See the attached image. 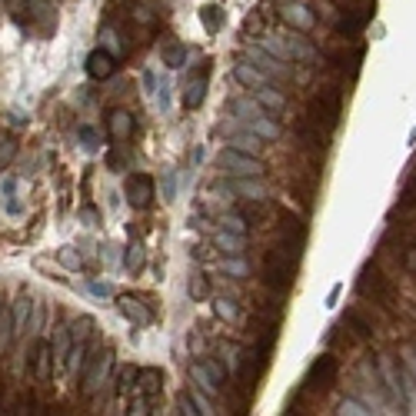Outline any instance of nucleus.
I'll return each instance as SVG.
<instances>
[{
	"label": "nucleus",
	"instance_id": "nucleus-42",
	"mask_svg": "<svg viewBox=\"0 0 416 416\" xmlns=\"http://www.w3.org/2000/svg\"><path fill=\"white\" fill-rule=\"evenodd\" d=\"M223 270H227L230 277H247V273H250V266L243 264V260H227V264H223Z\"/></svg>",
	"mask_w": 416,
	"mask_h": 416
},
{
	"label": "nucleus",
	"instance_id": "nucleus-24",
	"mask_svg": "<svg viewBox=\"0 0 416 416\" xmlns=\"http://www.w3.org/2000/svg\"><path fill=\"white\" fill-rule=\"evenodd\" d=\"M214 313L223 320V323H240V306L233 300H227V297H220V300H214Z\"/></svg>",
	"mask_w": 416,
	"mask_h": 416
},
{
	"label": "nucleus",
	"instance_id": "nucleus-26",
	"mask_svg": "<svg viewBox=\"0 0 416 416\" xmlns=\"http://www.w3.org/2000/svg\"><path fill=\"white\" fill-rule=\"evenodd\" d=\"M187 44H174V40H170V44H164V63L167 67H183V63H187Z\"/></svg>",
	"mask_w": 416,
	"mask_h": 416
},
{
	"label": "nucleus",
	"instance_id": "nucleus-49",
	"mask_svg": "<svg viewBox=\"0 0 416 416\" xmlns=\"http://www.w3.org/2000/svg\"><path fill=\"white\" fill-rule=\"evenodd\" d=\"M90 290L97 293V297H107V293H110V287H107V283H93V287H90Z\"/></svg>",
	"mask_w": 416,
	"mask_h": 416
},
{
	"label": "nucleus",
	"instance_id": "nucleus-36",
	"mask_svg": "<svg viewBox=\"0 0 416 416\" xmlns=\"http://www.w3.org/2000/svg\"><path fill=\"white\" fill-rule=\"evenodd\" d=\"M220 223H223V230H227V233H237V237H247V230H250V223H247V220H243L240 214H227L223 220H220Z\"/></svg>",
	"mask_w": 416,
	"mask_h": 416
},
{
	"label": "nucleus",
	"instance_id": "nucleus-34",
	"mask_svg": "<svg viewBox=\"0 0 416 416\" xmlns=\"http://www.w3.org/2000/svg\"><path fill=\"white\" fill-rule=\"evenodd\" d=\"M200 20H203L207 30H220V27H223V11H220L216 4H207V7L200 11Z\"/></svg>",
	"mask_w": 416,
	"mask_h": 416
},
{
	"label": "nucleus",
	"instance_id": "nucleus-48",
	"mask_svg": "<svg viewBox=\"0 0 416 416\" xmlns=\"http://www.w3.org/2000/svg\"><path fill=\"white\" fill-rule=\"evenodd\" d=\"M180 413H187V416L197 413V410H193V403H190V396H180Z\"/></svg>",
	"mask_w": 416,
	"mask_h": 416
},
{
	"label": "nucleus",
	"instance_id": "nucleus-7",
	"mask_svg": "<svg viewBox=\"0 0 416 416\" xmlns=\"http://www.w3.org/2000/svg\"><path fill=\"white\" fill-rule=\"evenodd\" d=\"M126 203L134 207V210H147L153 203V193H157V183H153L150 174H134V177H126Z\"/></svg>",
	"mask_w": 416,
	"mask_h": 416
},
{
	"label": "nucleus",
	"instance_id": "nucleus-31",
	"mask_svg": "<svg viewBox=\"0 0 416 416\" xmlns=\"http://www.w3.org/2000/svg\"><path fill=\"white\" fill-rule=\"evenodd\" d=\"M13 316H11V310H0V353L4 350H11V343H13Z\"/></svg>",
	"mask_w": 416,
	"mask_h": 416
},
{
	"label": "nucleus",
	"instance_id": "nucleus-41",
	"mask_svg": "<svg viewBox=\"0 0 416 416\" xmlns=\"http://www.w3.org/2000/svg\"><path fill=\"white\" fill-rule=\"evenodd\" d=\"M126 266H130V270H140V266H143V247H140V243H134V247L126 250Z\"/></svg>",
	"mask_w": 416,
	"mask_h": 416
},
{
	"label": "nucleus",
	"instance_id": "nucleus-44",
	"mask_svg": "<svg viewBox=\"0 0 416 416\" xmlns=\"http://www.w3.org/2000/svg\"><path fill=\"white\" fill-rule=\"evenodd\" d=\"M264 44H266V51H270V53H277V57H287V53H290L287 47H283V44H280V40L266 37V34H264Z\"/></svg>",
	"mask_w": 416,
	"mask_h": 416
},
{
	"label": "nucleus",
	"instance_id": "nucleus-10",
	"mask_svg": "<svg viewBox=\"0 0 416 416\" xmlns=\"http://www.w3.org/2000/svg\"><path fill=\"white\" fill-rule=\"evenodd\" d=\"M117 303H120V310H124L126 320H134V327H147V323L153 320V310H147V306H143L134 293H124Z\"/></svg>",
	"mask_w": 416,
	"mask_h": 416
},
{
	"label": "nucleus",
	"instance_id": "nucleus-13",
	"mask_svg": "<svg viewBox=\"0 0 416 416\" xmlns=\"http://www.w3.org/2000/svg\"><path fill=\"white\" fill-rule=\"evenodd\" d=\"M270 24H273L270 7H256V11H250V17L243 20V34H247V37H264L266 30H270Z\"/></svg>",
	"mask_w": 416,
	"mask_h": 416
},
{
	"label": "nucleus",
	"instance_id": "nucleus-23",
	"mask_svg": "<svg viewBox=\"0 0 416 416\" xmlns=\"http://www.w3.org/2000/svg\"><path fill=\"white\" fill-rule=\"evenodd\" d=\"M93 320L90 316H77L74 323H70V340L74 343H90V337H93Z\"/></svg>",
	"mask_w": 416,
	"mask_h": 416
},
{
	"label": "nucleus",
	"instance_id": "nucleus-3",
	"mask_svg": "<svg viewBox=\"0 0 416 416\" xmlns=\"http://www.w3.org/2000/svg\"><path fill=\"white\" fill-rule=\"evenodd\" d=\"M337 373H340V363H337V356H316L313 363H310V370H306V377H303V393H323L337 383Z\"/></svg>",
	"mask_w": 416,
	"mask_h": 416
},
{
	"label": "nucleus",
	"instance_id": "nucleus-8",
	"mask_svg": "<svg viewBox=\"0 0 416 416\" xmlns=\"http://www.w3.org/2000/svg\"><path fill=\"white\" fill-rule=\"evenodd\" d=\"M137 393L150 403V400H157L160 396V390H164V373L157 370V366H147V370H137Z\"/></svg>",
	"mask_w": 416,
	"mask_h": 416
},
{
	"label": "nucleus",
	"instance_id": "nucleus-12",
	"mask_svg": "<svg viewBox=\"0 0 416 416\" xmlns=\"http://www.w3.org/2000/svg\"><path fill=\"white\" fill-rule=\"evenodd\" d=\"M87 74L93 77V80H107V77L114 74V53L110 51H93L87 57Z\"/></svg>",
	"mask_w": 416,
	"mask_h": 416
},
{
	"label": "nucleus",
	"instance_id": "nucleus-2",
	"mask_svg": "<svg viewBox=\"0 0 416 416\" xmlns=\"http://www.w3.org/2000/svg\"><path fill=\"white\" fill-rule=\"evenodd\" d=\"M340 110H343V93L337 87H327L310 100V107H306V120L316 124L320 130H337V124H340Z\"/></svg>",
	"mask_w": 416,
	"mask_h": 416
},
{
	"label": "nucleus",
	"instance_id": "nucleus-15",
	"mask_svg": "<svg viewBox=\"0 0 416 416\" xmlns=\"http://www.w3.org/2000/svg\"><path fill=\"white\" fill-rule=\"evenodd\" d=\"M280 17H283L287 24H293L297 30H313V24H316V17L306 11L303 4H290V7H283V11H280Z\"/></svg>",
	"mask_w": 416,
	"mask_h": 416
},
{
	"label": "nucleus",
	"instance_id": "nucleus-29",
	"mask_svg": "<svg viewBox=\"0 0 416 416\" xmlns=\"http://www.w3.org/2000/svg\"><path fill=\"white\" fill-rule=\"evenodd\" d=\"M256 100L264 103L266 110H283V107H287V100H283V93H277V90L270 87V84L256 90Z\"/></svg>",
	"mask_w": 416,
	"mask_h": 416
},
{
	"label": "nucleus",
	"instance_id": "nucleus-39",
	"mask_svg": "<svg viewBox=\"0 0 416 416\" xmlns=\"http://www.w3.org/2000/svg\"><path fill=\"white\" fill-rule=\"evenodd\" d=\"M57 260H60L67 270H80V264H84V260H80V256L74 253V247H63V250L57 253Z\"/></svg>",
	"mask_w": 416,
	"mask_h": 416
},
{
	"label": "nucleus",
	"instance_id": "nucleus-53",
	"mask_svg": "<svg viewBox=\"0 0 416 416\" xmlns=\"http://www.w3.org/2000/svg\"><path fill=\"white\" fill-rule=\"evenodd\" d=\"M7 4H11L13 11H20V7H24V0H7Z\"/></svg>",
	"mask_w": 416,
	"mask_h": 416
},
{
	"label": "nucleus",
	"instance_id": "nucleus-35",
	"mask_svg": "<svg viewBox=\"0 0 416 416\" xmlns=\"http://www.w3.org/2000/svg\"><path fill=\"white\" fill-rule=\"evenodd\" d=\"M253 134H256V137H266V140H277L280 126L273 124V120H266V117H256V120H253Z\"/></svg>",
	"mask_w": 416,
	"mask_h": 416
},
{
	"label": "nucleus",
	"instance_id": "nucleus-27",
	"mask_svg": "<svg viewBox=\"0 0 416 416\" xmlns=\"http://www.w3.org/2000/svg\"><path fill=\"white\" fill-rule=\"evenodd\" d=\"M230 147H233V150H240V153H250V157H256L264 143H260V137H256V134H240V137L230 140Z\"/></svg>",
	"mask_w": 416,
	"mask_h": 416
},
{
	"label": "nucleus",
	"instance_id": "nucleus-51",
	"mask_svg": "<svg viewBox=\"0 0 416 416\" xmlns=\"http://www.w3.org/2000/svg\"><path fill=\"white\" fill-rule=\"evenodd\" d=\"M406 183H410V187H416V164H413V170H410V177H406Z\"/></svg>",
	"mask_w": 416,
	"mask_h": 416
},
{
	"label": "nucleus",
	"instance_id": "nucleus-6",
	"mask_svg": "<svg viewBox=\"0 0 416 416\" xmlns=\"http://www.w3.org/2000/svg\"><path fill=\"white\" fill-rule=\"evenodd\" d=\"M356 290L363 293V297H373V300L386 303V306H390V300H393L390 280L379 273V266H377V264H366V266H363V273H360V280H356Z\"/></svg>",
	"mask_w": 416,
	"mask_h": 416
},
{
	"label": "nucleus",
	"instance_id": "nucleus-46",
	"mask_svg": "<svg viewBox=\"0 0 416 416\" xmlns=\"http://www.w3.org/2000/svg\"><path fill=\"white\" fill-rule=\"evenodd\" d=\"M190 293H193V300H203V297H207V280L193 277V287H190Z\"/></svg>",
	"mask_w": 416,
	"mask_h": 416
},
{
	"label": "nucleus",
	"instance_id": "nucleus-16",
	"mask_svg": "<svg viewBox=\"0 0 416 416\" xmlns=\"http://www.w3.org/2000/svg\"><path fill=\"white\" fill-rule=\"evenodd\" d=\"M280 220H283V240L287 243H293V247H303L306 243V227H303V220L300 216H293V214H280Z\"/></svg>",
	"mask_w": 416,
	"mask_h": 416
},
{
	"label": "nucleus",
	"instance_id": "nucleus-20",
	"mask_svg": "<svg viewBox=\"0 0 416 416\" xmlns=\"http://www.w3.org/2000/svg\"><path fill=\"white\" fill-rule=\"evenodd\" d=\"M34 313V300L27 297V293H20L17 297V306H13V333H24V327H27V316Z\"/></svg>",
	"mask_w": 416,
	"mask_h": 416
},
{
	"label": "nucleus",
	"instance_id": "nucleus-11",
	"mask_svg": "<svg viewBox=\"0 0 416 416\" xmlns=\"http://www.w3.org/2000/svg\"><path fill=\"white\" fill-rule=\"evenodd\" d=\"M366 20H370V11H343L340 20H337V34L340 37H356L366 27Z\"/></svg>",
	"mask_w": 416,
	"mask_h": 416
},
{
	"label": "nucleus",
	"instance_id": "nucleus-22",
	"mask_svg": "<svg viewBox=\"0 0 416 416\" xmlns=\"http://www.w3.org/2000/svg\"><path fill=\"white\" fill-rule=\"evenodd\" d=\"M237 80H243V84H250V87H266L270 84V74H260L256 67H250V63H237Z\"/></svg>",
	"mask_w": 416,
	"mask_h": 416
},
{
	"label": "nucleus",
	"instance_id": "nucleus-17",
	"mask_svg": "<svg viewBox=\"0 0 416 416\" xmlns=\"http://www.w3.org/2000/svg\"><path fill=\"white\" fill-rule=\"evenodd\" d=\"M51 373H53V346L51 343H37V353H34V377L51 379Z\"/></svg>",
	"mask_w": 416,
	"mask_h": 416
},
{
	"label": "nucleus",
	"instance_id": "nucleus-32",
	"mask_svg": "<svg viewBox=\"0 0 416 416\" xmlns=\"http://www.w3.org/2000/svg\"><path fill=\"white\" fill-rule=\"evenodd\" d=\"M287 51L297 57V60H303V63H310L316 57V51H313V44H306L303 37H290V44H287Z\"/></svg>",
	"mask_w": 416,
	"mask_h": 416
},
{
	"label": "nucleus",
	"instance_id": "nucleus-40",
	"mask_svg": "<svg viewBox=\"0 0 416 416\" xmlns=\"http://www.w3.org/2000/svg\"><path fill=\"white\" fill-rule=\"evenodd\" d=\"M13 157H17V140H4V143H0V170L11 164Z\"/></svg>",
	"mask_w": 416,
	"mask_h": 416
},
{
	"label": "nucleus",
	"instance_id": "nucleus-4",
	"mask_svg": "<svg viewBox=\"0 0 416 416\" xmlns=\"http://www.w3.org/2000/svg\"><path fill=\"white\" fill-rule=\"evenodd\" d=\"M110 366H114V353L110 350H103V353L90 356L87 363H84V396H97V393L103 390V383H107V377H110Z\"/></svg>",
	"mask_w": 416,
	"mask_h": 416
},
{
	"label": "nucleus",
	"instance_id": "nucleus-50",
	"mask_svg": "<svg viewBox=\"0 0 416 416\" xmlns=\"http://www.w3.org/2000/svg\"><path fill=\"white\" fill-rule=\"evenodd\" d=\"M84 220H87V223H97V210H90L87 207V210H84Z\"/></svg>",
	"mask_w": 416,
	"mask_h": 416
},
{
	"label": "nucleus",
	"instance_id": "nucleus-54",
	"mask_svg": "<svg viewBox=\"0 0 416 416\" xmlns=\"http://www.w3.org/2000/svg\"><path fill=\"white\" fill-rule=\"evenodd\" d=\"M413 356H416V353H413Z\"/></svg>",
	"mask_w": 416,
	"mask_h": 416
},
{
	"label": "nucleus",
	"instance_id": "nucleus-37",
	"mask_svg": "<svg viewBox=\"0 0 416 416\" xmlns=\"http://www.w3.org/2000/svg\"><path fill=\"white\" fill-rule=\"evenodd\" d=\"M203 370H207V373L214 377V383H216V386H223V379H227V366L220 363V360H214V356H210V360L203 363Z\"/></svg>",
	"mask_w": 416,
	"mask_h": 416
},
{
	"label": "nucleus",
	"instance_id": "nucleus-9",
	"mask_svg": "<svg viewBox=\"0 0 416 416\" xmlns=\"http://www.w3.org/2000/svg\"><path fill=\"white\" fill-rule=\"evenodd\" d=\"M207 74H210V67L203 63L200 70L190 77L187 90H183V107H187V110H197V107L203 103V97H207Z\"/></svg>",
	"mask_w": 416,
	"mask_h": 416
},
{
	"label": "nucleus",
	"instance_id": "nucleus-19",
	"mask_svg": "<svg viewBox=\"0 0 416 416\" xmlns=\"http://www.w3.org/2000/svg\"><path fill=\"white\" fill-rule=\"evenodd\" d=\"M110 134H114V140L124 143V140L134 134V117L126 114V110H114V114H110Z\"/></svg>",
	"mask_w": 416,
	"mask_h": 416
},
{
	"label": "nucleus",
	"instance_id": "nucleus-30",
	"mask_svg": "<svg viewBox=\"0 0 416 416\" xmlns=\"http://www.w3.org/2000/svg\"><path fill=\"white\" fill-rule=\"evenodd\" d=\"M190 377H193V383H197V386H200L203 393H210V396H214V393L220 390V386L214 383V377H210V373L203 370V363H193V366H190Z\"/></svg>",
	"mask_w": 416,
	"mask_h": 416
},
{
	"label": "nucleus",
	"instance_id": "nucleus-43",
	"mask_svg": "<svg viewBox=\"0 0 416 416\" xmlns=\"http://www.w3.org/2000/svg\"><path fill=\"white\" fill-rule=\"evenodd\" d=\"M340 413H346V416H363V413H370L366 406H360L356 400H343L340 403Z\"/></svg>",
	"mask_w": 416,
	"mask_h": 416
},
{
	"label": "nucleus",
	"instance_id": "nucleus-47",
	"mask_svg": "<svg viewBox=\"0 0 416 416\" xmlns=\"http://www.w3.org/2000/svg\"><path fill=\"white\" fill-rule=\"evenodd\" d=\"M403 264H406V270H410V273H416V243H413V247H410V250H406Z\"/></svg>",
	"mask_w": 416,
	"mask_h": 416
},
{
	"label": "nucleus",
	"instance_id": "nucleus-14",
	"mask_svg": "<svg viewBox=\"0 0 416 416\" xmlns=\"http://www.w3.org/2000/svg\"><path fill=\"white\" fill-rule=\"evenodd\" d=\"M343 327L350 330L356 340H363V343L373 340V333H377V330H373V323H370V320H366L360 310H346V316H343Z\"/></svg>",
	"mask_w": 416,
	"mask_h": 416
},
{
	"label": "nucleus",
	"instance_id": "nucleus-45",
	"mask_svg": "<svg viewBox=\"0 0 416 416\" xmlns=\"http://www.w3.org/2000/svg\"><path fill=\"white\" fill-rule=\"evenodd\" d=\"M80 140H84L87 150H97V134H93L90 126H80Z\"/></svg>",
	"mask_w": 416,
	"mask_h": 416
},
{
	"label": "nucleus",
	"instance_id": "nucleus-33",
	"mask_svg": "<svg viewBox=\"0 0 416 416\" xmlns=\"http://www.w3.org/2000/svg\"><path fill=\"white\" fill-rule=\"evenodd\" d=\"M237 214L243 220H266V203L264 200H247L237 207Z\"/></svg>",
	"mask_w": 416,
	"mask_h": 416
},
{
	"label": "nucleus",
	"instance_id": "nucleus-21",
	"mask_svg": "<svg viewBox=\"0 0 416 416\" xmlns=\"http://www.w3.org/2000/svg\"><path fill=\"white\" fill-rule=\"evenodd\" d=\"M67 356H70V327H57L53 330V360L57 363H67Z\"/></svg>",
	"mask_w": 416,
	"mask_h": 416
},
{
	"label": "nucleus",
	"instance_id": "nucleus-25",
	"mask_svg": "<svg viewBox=\"0 0 416 416\" xmlns=\"http://www.w3.org/2000/svg\"><path fill=\"white\" fill-rule=\"evenodd\" d=\"M247 57H250V60H256V67H264V74H270V77H287V70L280 67V60L266 57L264 51H247Z\"/></svg>",
	"mask_w": 416,
	"mask_h": 416
},
{
	"label": "nucleus",
	"instance_id": "nucleus-18",
	"mask_svg": "<svg viewBox=\"0 0 416 416\" xmlns=\"http://www.w3.org/2000/svg\"><path fill=\"white\" fill-rule=\"evenodd\" d=\"M230 190H233V193H243L247 200H266V190H264V183H260V177H237L230 183Z\"/></svg>",
	"mask_w": 416,
	"mask_h": 416
},
{
	"label": "nucleus",
	"instance_id": "nucleus-1",
	"mask_svg": "<svg viewBox=\"0 0 416 416\" xmlns=\"http://www.w3.org/2000/svg\"><path fill=\"white\" fill-rule=\"evenodd\" d=\"M303 247H293V243H280L277 250H270L264 256V283L270 290L287 293L293 287V273H297V260H300Z\"/></svg>",
	"mask_w": 416,
	"mask_h": 416
},
{
	"label": "nucleus",
	"instance_id": "nucleus-5",
	"mask_svg": "<svg viewBox=\"0 0 416 416\" xmlns=\"http://www.w3.org/2000/svg\"><path fill=\"white\" fill-rule=\"evenodd\" d=\"M216 164H220V170H227L230 177H264V164L256 157H250V153L233 150V147L220 153Z\"/></svg>",
	"mask_w": 416,
	"mask_h": 416
},
{
	"label": "nucleus",
	"instance_id": "nucleus-28",
	"mask_svg": "<svg viewBox=\"0 0 416 416\" xmlns=\"http://www.w3.org/2000/svg\"><path fill=\"white\" fill-rule=\"evenodd\" d=\"M216 247L227 253V256H240V253H243V237H237V233H227V230H223V233H216Z\"/></svg>",
	"mask_w": 416,
	"mask_h": 416
},
{
	"label": "nucleus",
	"instance_id": "nucleus-38",
	"mask_svg": "<svg viewBox=\"0 0 416 416\" xmlns=\"http://www.w3.org/2000/svg\"><path fill=\"white\" fill-rule=\"evenodd\" d=\"M134 383H137V370H134V366H124V370H120V377H117V390L126 393Z\"/></svg>",
	"mask_w": 416,
	"mask_h": 416
},
{
	"label": "nucleus",
	"instance_id": "nucleus-52",
	"mask_svg": "<svg viewBox=\"0 0 416 416\" xmlns=\"http://www.w3.org/2000/svg\"><path fill=\"white\" fill-rule=\"evenodd\" d=\"M30 7H34L37 13H44V0H30Z\"/></svg>",
	"mask_w": 416,
	"mask_h": 416
}]
</instances>
